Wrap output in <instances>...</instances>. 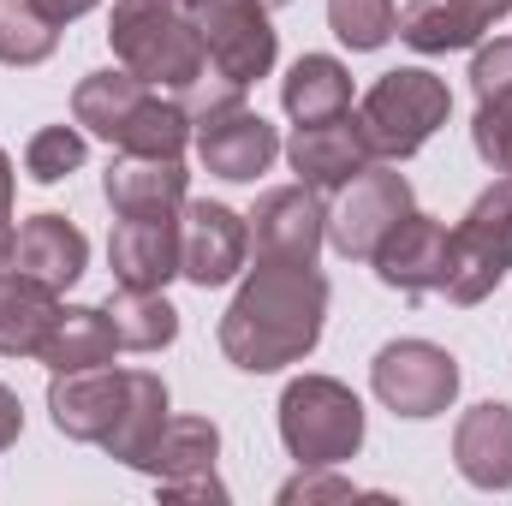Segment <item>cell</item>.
I'll return each mask as SVG.
<instances>
[{
	"label": "cell",
	"mask_w": 512,
	"mask_h": 506,
	"mask_svg": "<svg viewBox=\"0 0 512 506\" xmlns=\"http://www.w3.org/2000/svg\"><path fill=\"white\" fill-rule=\"evenodd\" d=\"M322 316H328V280L316 274V262H262L256 256V268L245 274V286L233 292V304L221 316V352L245 376H274L316 352Z\"/></svg>",
	"instance_id": "obj_1"
},
{
	"label": "cell",
	"mask_w": 512,
	"mask_h": 506,
	"mask_svg": "<svg viewBox=\"0 0 512 506\" xmlns=\"http://www.w3.org/2000/svg\"><path fill=\"white\" fill-rule=\"evenodd\" d=\"M108 42H114L120 66L137 72L149 90L191 96L209 78V48L179 0H114Z\"/></svg>",
	"instance_id": "obj_2"
},
{
	"label": "cell",
	"mask_w": 512,
	"mask_h": 506,
	"mask_svg": "<svg viewBox=\"0 0 512 506\" xmlns=\"http://www.w3.org/2000/svg\"><path fill=\"white\" fill-rule=\"evenodd\" d=\"M280 441L298 465H346L364 447V405L346 381L298 376L280 393Z\"/></svg>",
	"instance_id": "obj_3"
},
{
	"label": "cell",
	"mask_w": 512,
	"mask_h": 506,
	"mask_svg": "<svg viewBox=\"0 0 512 506\" xmlns=\"http://www.w3.org/2000/svg\"><path fill=\"white\" fill-rule=\"evenodd\" d=\"M447 114H453V96H447V84H441L435 72H423V66H399V72L376 78L370 96L358 102L364 143H370V155H382V161L417 155L435 131L447 126Z\"/></svg>",
	"instance_id": "obj_4"
},
{
	"label": "cell",
	"mask_w": 512,
	"mask_h": 506,
	"mask_svg": "<svg viewBox=\"0 0 512 506\" xmlns=\"http://www.w3.org/2000/svg\"><path fill=\"white\" fill-rule=\"evenodd\" d=\"M512 268V179H495L447 233V298L483 304Z\"/></svg>",
	"instance_id": "obj_5"
},
{
	"label": "cell",
	"mask_w": 512,
	"mask_h": 506,
	"mask_svg": "<svg viewBox=\"0 0 512 506\" xmlns=\"http://www.w3.org/2000/svg\"><path fill=\"white\" fill-rule=\"evenodd\" d=\"M203 48H209V66L215 78L251 90L256 78L274 72V54H280V36L268 24V0H185Z\"/></svg>",
	"instance_id": "obj_6"
},
{
	"label": "cell",
	"mask_w": 512,
	"mask_h": 506,
	"mask_svg": "<svg viewBox=\"0 0 512 506\" xmlns=\"http://www.w3.org/2000/svg\"><path fill=\"white\" fill-rule=\"evenodd\" d=\"M370 381H376V399H382L393 417H441L453 399H459V364L453 352L429 346V340H387L370 364Z\"/></svg>",
	"instance_id": "obj_7"
},
{
	"label": "cell",
	"mask_w": 512,
	"mask_h": 506,
	"mask_svg": "<svg viewBox=\"0 0 512 506\" xmlns=\"http://www.w3.org/2000/svg\"><path fill=\"white\" fill-rule=\"evenodd\" d=\"M399 215H411V185L393 167H364L340 185V203L328 209V245L346 262H370L376 245L399 227Z\"/></svg>",
	"instance_id": "obj_8"
},
{
	"label": "cell",
	"mask_w": 512,
	"mask_h": 506,
	"mask_svg": "<svg viewBox=\"0 0 512 506\" xmlns=\"http://www.w3.org/2000/svg\"><path fill=\"white\" fill-rule=\"evenodd\" d=\"M251 256V221L227 203H209V197H185L179 209V274L191 286H227Z\"/></svg>",
	"instance_id": "obj_9"
},
{
	"label": "cell",
	"mask_w": 512,
	"mask_h": 506,
	"mask_svg": "<svg viewBox=\"0 0 512 506\" xmlns=\"http://www.w3.org/2000/svg\"><path fill=\"white\" fill-rule=\"evenodd\" d=\"M191 143H197L203 167L233 179V185H251L256 173H268L274 155H280V131L268 126L262 114H251L245 102H227V108L203 114L197 131H191Z\"/></svg>",
	"instance_id": "obj_10"
},
{
	"label": "cell",
	"mask_w": 512,
	"mask_h": 506,
	"mask_svg": "<svg viewBox=\"0 0 512 506\" xmlns=\"http://www.w3.org/2000/svg\"><path fill=\"white\" fill-rule=\"evenodd\" d=\"M322 239H328V209L316 185H280L256 203L251 245L262 262H316Z\"/></svg>",
	"instance_id": "obj_11"
},
{
	"label": "cell",
	"mask_w": 512,
	"mask_h": 506,
	"mask_svg": "<svg viewBox=\"0 0 512 506\" xmlns=\"http://www.w3.org/2000/svg\"><path fill=\"white\" fill-rule=\"evenodd\" d=\"M126 405V370L96 364V370H60L48 381V417L66 441H108L114 417Z\"/></svg>",
	"instance_id": "obj_12"
},
{
	"label": "cell",
	"mask_w": 512,
	"mask_h": 506,
	"mask_svg": "<svg viewBox=\"0 0 512 506\" xmlns=\"http://www.w3.org/2000/svg\"><path fill=\"white\" fill-rule=\"evenodd\" d=\"M286 161L298 173V185H346L352 173H364L376 155L364 143V126L358 114H328V120H304L286 143Z\"/></svg>",
	"instance_id": "obj_13"
},
{
	"label": "cell",
	"mask_w": 512,
	"mask_h": 506,
	"mask_svg": "<svg viewBox=\"0 0 512 506\" xmlns=\"http://www.w3.org/2000/svg\"><path fill=\"white\" fill-rule=\"evenodd\" d=\"M370 262L393 292H435V286H447V227L435 215L411 209V215H399V227L376 245Z\"/></svg>",
	"instance_id": "obj_14"
},
{
	"label": "cell",
	"mask_w": 512,
	"mask_h": 506,
	"mask_svg": "<svg viewBox=\"0 0 512 506\" xmlns=\"http://www.w3.org/2000/svg\"><path fill=\"white\" fill-rule=\"evenodd\" d=\"M108 262H114L120 286L161 292L179 274V221L173 215H120V227L108 239Z\"/></svg>",
	"instance_id": "obj_15"
},
{
	"label": "cell",
	"mask_w": 512,
	"mask_h": 506,
	"mask_svg": "<svg viewBox=\"0 0 512 506\" xmlns=\"http://www.w3.org/2000/svg\"><path fill=\"white\" fill-rule=\"evenodd\" d=\"M185 161L179 155H120L102 179L114 215H179L185 209Z\"/></svg>",
	"instance_id": "obj_16"
},
{
	"label": "cell",
	"mask_w": 512,
	"mask_h": 506,
	"mask_svg": "<svg viewBox=\"0 0 512 506\" xmlns=\"http://www.w3.org/2000/svg\"><path fill=\"white\" fill-rule=\"evenodd\" d=\"M453 459L471 489H512V405H471L453 429Z\"/></svg>",
	"instance_id": "obj_17"
},
{
	"label": "cell",
	"mask_w": 512,
	"mask_h": 506,
	"mask_svg": "<svg viewBox=\"0 0 512 506\" xmlns=\"http://www.w3.org/2000/svg\"><path fill=\"white\" fill-rule=\"evenodd\" d=\"M60 292L36 274H0V358H42L54 322H60Z\"/></svg>",
	"instance_id": "obj_18"
},
{
	"label": "cell",
	"mask_w": 512,
	"mask_h": 506,
	"mask_svg": "<svg viewBox=\"0 0 512 506\" xmlns=\"http://www.w3.org/2000/svg\"><path fill=\"white\" fill-rule=\"evenodd\" d=\"M90 262V239L66 221V215H30L18 233H12V268L18 274H36L48 280L54 292H66Z\"/></svg>",
	"instance_id": "obj_19"
},
{
	"label": "cell",
	"mask_w": 512,
	"mask_h": 506,
	"mask_svg": "<svg viewBox=\"0 0 512 506\" xmlns=\"http://www.w3.org/2000/svg\"><path fill=\"white\" fill-rule=\"evenodd\" d=\"M161 429H167V381L149 376V370H126V405H120V417H114V429L102 441L108 459L143 471L155 441H161Z\"/></svg>",
	"instance_id": "obj_20"
},
{
	"label": "cell",
	"mask_w": 512,
	"mask_h": 506,
	"mask_svg": "<svg viewBox=\"0 0 512 506\" xmlns=\"http://www.w3.org/2000/svg\"><path fill=\"white\" fill-rule=\"evenodd\" d=\"M120 352V334H114V316L108 304H66L48 346H42V364L60 376V370H96V364H114Z\"/></svg>",
	"instance_id": "obj_21"
},
{
	"label": "cell",
	"mask_w": 512,
	"mask_h": 506,
	"mask_svg": "<svg viewBox=\"0 0 512 506\" xmlns=\"http://www.w3.org/2000/svg\"><path fill=\"white\" fill-rule=\"evenodd\" d=\"M143 96H149V84L137 78V72H90L78 90H72V120L84 131H96L102 143H120V131L131 126V114L143 108Z\"/></svg>",
	"instance_id": "obj_22"
},
{
	"label": "cell",
	"mask_w": 512,
	"mask_h": 506,
	"mask_svg": "<svg viewBox=\"0 0 512 506\" xmlns=\"http://www.w3.org/2000/svg\"><path fill=\"white\" fill-rule=\"evenodd\" d=\"M280 102L286 114L304 126V120H328V114H346L352 102V72L334 60V54H304L286 78H280Z\"/></svg>",
	"instance_id": "obj_23"
},
{
	"label": "cell",
	"mask_w": 512,
	"mask_h": 506,
	"mask_svg": "<svg viewBox=\"0 0 512 506\" xmlns=\"http://www.w3.org/2000/svg\"><path fill=\"white\" fill-rule=\"evenodd\" d=\"M489 24L465 6V0H411L393 24L399 42H411L417 54H453V48H471Z\"/></svg>",
	"instance_id": "obj_24"
},
{
	"label": "cell",
	"mask_w": 512,
	"mask_h": 506,
	"mask_svg": "<svg viewBox=\"0 0 512 506\" xmlns=\"http://www.w3.org/2000/svg\"><path fill=\"white\" fill-rule=\"evenodd\" d=\"M215 459H221V429L209 417H167V429H161V441H155V453H149L143 471L155 483H173V477L215 471Z\"/></svg>",
	"instance_id": "obj_25"
},
{
	"label": "cell",
	"mask_w": 512,
	"mask_h": 506,
	"mask_svg": "<svg viewBox=\"0 0 512 506\" xmlns=\"http://www.w3.org/2000/svg\"><path fill=\"white\" fill-rule=\"evenodd\" d=\"M108 316H114L120 346H131V352H161V346H173V334H179V310L167 304V292L120 286V292L108 298Z\"/></svg>",
	"instance_id": "obj_26"
},
{
	"label": "cell",
	"mask_w": 512,
	"mask_h": 506,
	"mask_svg": "<svg viewBox=\"0 0 512 506\" xmlns=\"http://www.w3.org/2000/svg\"><path fill=\"white\" fill-rule=\"evenodd\" d=\"M60 48V18L36 0H0V66H42Z\"/></svg>",
	"instance_id": "obj_27"
},
{
	"label": "cell",
	"mask_w": 512,
	"mask_h": 506,
	"mask_svg": "<svg viewBox=\"0 0 512 506\" xmlns=\"http://www.w3.org/2000/svg\"><path fill=\"white\" fill-rule=\"evenodd\" d=\"M399 24V6L393 0H328V30L352 48V54H370L382 48Z\"/></svg>",
	"instance_id": "obj_28"
},
{
	"label": "cell",
	"mask_w": 512,
	"mask_h": 506,
	"mask_svg": "<svg viewBox=\"0 0 512 506\" xmlns=\"http://www.w3.org/2000/svg\"><path fill=\"white\" fill-rule=\"evenodd\" d=\"M84 155H90L84 131H72V126H42L30 143H24V173H30L36 185H60V179H72V173L84 167Z\"/></svg>",
	"instance_id": "obj_29"
},
{
	"label": "cell",
	"mask_w": 512,
	"mask_h": 506,
	"mask_svg": "<svg viewBox=\"0 0 512 506\" xmlns=\"http://www.w3.org/2000/svg\"><path fill=\"white\" fill-rule=\"evenodd\" d=\"M471 143H477V155L495 173L512 179V102H483L477 108V126H471Z\"/></svg>",
	"instance_id": "obj_30"
},
{
	"label": "cell",
	"mask_w": 512,
	"mask_h": 506,
	"mask_svg": "<svg viewBox=\"0 0 512 506\" xmlns=\"http://www.w3.org/2000/svg\"><path fill=\"white\" fill-rule=\"evenodd\" d=\"M471 90H477V102H512V36L477 48V60H471Z\"/></svg>",
	"instance_id": "obj_31"
},
{
	"label": "cell",
	"mask_w": 512,
	"mask_h": 506,
	"mask_svg": "<svg viewBox=\"0 0 512 506\" xmlns=\"http://www.w3.org/2000/svg\"><path fill=\"white\" fill-rule=\"evenodd\" d=\"M364 489L358 483H346V477H328V465H304L286 489H280V506H310V501H358Z\"/></svg>",
	"instance_id": "obj_32"
},
{
	"label": "cell",
	"mask_w": 512,
	"mask_h": 506,
	"mask_svg": "<svg viewBox=\"0 0 512 506\" xmlns=\"http://www.w3.org/2000/svg\"><path fill=\"white\" fill-rule=\"evenodd\" d=\"M161 501H227V489H221V477L215 471H203V477H173V483H161Z\"/></svg>",
	"instance_id": "obj_33"
},
{
	"label": "cell",
	"mask_w": 512,
	"mask_h": 506,
	"mask_svg": "<svg viewBox=\"0 0 512 506\" xmlns=\"http://www.w3.org/2000/svg\"><path fill=\"white\" fill-rule=\"evenodd\" d=\"M18 435H24V405H18L12 387H0V453H6Z\"/></svg>",
	"instance_id": "obj_34"
},
{
	"label": "cell",
	"mask_w": 512,
	"mask_h": 506,
	"mask_svg": "<svg viewBox=\"0 0 512 506\" xmlns=\"http://www.w3.org/2000/svg\"><path fill=\"white\" fill-rule=\"evenodd\" d=\"M36 6H42L48 18H60V24H72V18H84V12H90L96 0H36Z\"/></svg>",
	"instance_id": "obj_35"
},
{
	"label": "cell",
	"mask_w": 512,
	"mask_h": 506,
	"mask_svg": "<svg viewBox=\"0 0 512 506\" xmlns=\"http://www.w3.org/2000/svg\"><path fill=\"white\" fill-rule=\"evenodd\" d=\"M465 6H471L483 24H495V18H507V12H512V0H465Z\"/></svg>",
	"instance_id": "obj_36"
},
{
	"label": "cell",
	"mask_w": 512,
	"mask_h": 506,
	"mask_svg": "<svg viewBox=\"0 0 512 506\" xmlns=\"http://www.w3.org/2000/svg\"><path fill=\"white\" fill-rule=\"evenodd\" d=\"M0 215L12 221V161H6V149H0Z\"/></svg>",
	"instance_id": "obj_37"
},
{
	"label": "cell",
	"mask_w": 512,
	"mask_h": 506,
	"mask_svg": "<svg viewBox=\"0 0 512 506\" xmlns=\"http://www.w3.org/2000/svg\"><path fill=\"white\" fill-rule=\"evenodd\" d=\"M12 268V227H6V215H0V274Z\"/></svg>",
	"instance_id": "obj_38"
},
{
	"label": "cell",
	"mask_w": 512,
	"mask_h": 506,
	"mask_svg": "<svg viewBox=\"0 0 512 506\" xmlns=\"http://www.w3.org/2000/svg\"><path fill=\"white\" fill-rule=\"evenodd\" d=\"M268 6H280V0H268Z\"/></svg>",
	"instance_id": "obj_39"
},
{
	"label": "cell",
	"mask_w": 512,
	"mask_h": 506,
	"mask_svg": "<svg viewBox=\"0 0 512 506\" xmlns=\"http://www.w3.org/2000/svg\"><path fill=\"white\" fill-rule=\"evenodd\" d=\"M179 6H185V0H179Z\"/></svg>",
	"instance_id": "obj_40"
}]
</instances>
